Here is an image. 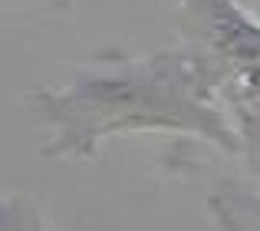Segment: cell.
I'll return each mask as SVG.
<instances>
[{"mask_svg": "<svg viewBox=\"0 0 260 231\" xmlns=\"http://www.w3.org/2000/svg\"><path fill=\"white\" fill-rule=\"evenodd\" d=\"M224 93L237 106L244 129H254V126L260 129V63H250L244 70L231 73L224 79Z\"/></svg>", "mask_w": 260, "mask_h": 231, "instance_id": "4", "label": "cell"}, {"mask_svg": "<svg viewBox=\"0 0 260 231\" xmlns=\"http://www.w3.org/2000/svg\"><path fill=\"white\" fill-rule=\"evenodd\" d=\"M0 231H50L37 201L26 195H0Z\"/></svg>", "mask_w": 260, "mask_h": 231, "instance_id": "5", "label": "cell"}, {"mask_svg": "<svg viewBox=\"0 0 260 231\" xmlns=\"http://www.w3.org/2000/svg\"><path fill=\"white\" fill-rule=\"evenodd\" d=\"M178 7L191 50L211 60L224 76L260 63V20L237 0H178Z\"/></svg>", "mask_w": 260, "mask_h": 231, "instance_id": "2", "label": "cell"}, {"mask_svg": "<svg viewBox=\"0 0 260 231\" xmlns=\"http://www.w3.org/2000/svg\"><path fill=\"white\" fill-rule=\"evenodd\" d=\"M224 73L194 50L145 56L99 53L63 90H33L30 106L50 126L43 155L86 159L112 135L181 132L224 152H241V135L217 106Z\"/></svg>", "mask_w": 260, "mask_h": 231, "instance_id": "1", "label": "cell"}, {"mask_svg": "<svg viewBox=\"0 0 260 231\" xmlns=\"http://www.w3.org/2000/svg\"><path fill=\"white\" fill-rule=\"evenodd\" d=\"M211 212L221 231H260V195L237 185H221L211 192Z\"/></svg>", "mask_w": 260, "mask_h": 231, "instance_id": "3", "label": "cell"}]
</instances>
